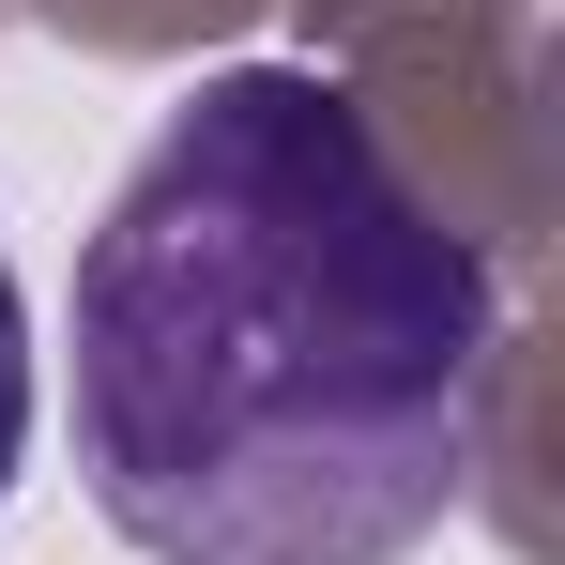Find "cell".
Instances as JSON below:
<instances>
[{"label": "cell", "mask_w": 565, "mask_h": 565, "mask_svg": "<svg viewBox=\"0 0 565 565\" xmlns=\"http://www.w3.org/2000/svg\"><path fill=\"white\" fill-rule=\"evenodd\" d=\"M489 260L306 62L199 77L77 260V459L153 565H397L444 535Z\"/></svg>", "instance_id": "6da1fadb"}, {"label": "cell", "mask_w": 565, "mask_h": 565, "mask_svg": "<svg viewBox=\"0 0 565 565\" xmlns=\"http://www.w3.org/2000/svg\"><path fill=\"white\" fill-rule=\"evenodd\" d=\"M15 444H31V306H15V260H0V489H15Z\"/></svg>", "instance_id": "7a4b0ae2"}]
</instances>
